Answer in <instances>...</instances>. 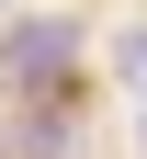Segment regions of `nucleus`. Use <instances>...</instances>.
Returning <instances> with one entry per match:
<instances>
[{
  "label": "nucleus",
  "instance_id": "f257e3e1",
  "mask_svg": "<svg viewBox=\"0 0 147 159\" xmlns=\"http://www.w3.org/2000/svg\"><path fill=\"white\" fill-rule=\"evenodd\" d=\"M68 57H79V23H57V11H34V23L0 34V80H11V91H57Z\"/></svg>",
  "mask_w": 147,
  "mask_h": 159
},
{
  "label": "nucleus",
  "instance_id": "f03ea898",
  "mask_svg": "<svg viewBox=\"0 0 147 159\" xmlns=\"http://www.w3.org/2000/svg\"><path fill=\"white\" fill-rule=\"evenodd\" d=\"M124 80H147V34H124Z\"/></svg>",
  "mask_w": 147,
  "mask_h": 159
},
{
  "label": "nucleus",
  "instance_id": "7ed1b4c3",
  "mask_svg": "<svg viewBox=\"0 0 147 159\" xmlns=\"http://www.w3.org/2000/svg\"><path fill=\"white\" fill-rule=\"evenodd\" d=\"M136 136H147V125H136Z\"/></svg>",
  "mask_w": 147,
  "mask_h": 159
}]
</instances>
